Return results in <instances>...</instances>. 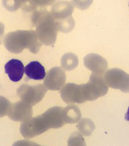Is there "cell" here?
I'll return each instance as SVG.
<instances>
[{"instance_id": "6da1fadb", "label": "cell", "mask_w": 129, "mask_h": 146, "mask_svg": "<svg viewBox=\"0 0 129 146\" xmlns=\"http://www.w3.org/2000/svg\"><path fill=\"white\" fill-rule=\"evenodd\" d=\"M62 110L63 108H53L40 116L25 119L20 126L21 135L25 138H31L51 127H61L65 119Z\"/></svg>"}, {"instance_id": "7a4b0ae2", "label": "cell", "mask_w": 129, "mask_h": 146, "mask_svg": "<svg viewBox=\"0 0 129 146\" xmlns=\"http://www.w3.org/2000/svg\"><path fill=\"white\" fill-rule=\"evenodd\" d=\"M32 41V31H16L9 33L5 36L3 43L9 52L18 54L25 47H30Z\"/></svg>"}, {"instance_id": "3957f363", "label": "cell", "mask_w": 129, "mask_h": 146, "mask_svg": "<svg viewBox=\"0 0 129 146\" xmlns=\"http://www.w3.org/2000/svg\"><path fill=\"white\" fill-rule=\"evenodd\" d=\"M61 98L67 103H83L88 99L86 86L68 84L62 89Z\"/></svg>"}, {"instance_id": "277c9868", "label": "cell", "mask_w": 129, "mask_h": 146, "mask_svg": "<svg viewBox=\"0 0 129 146\" xmlns=\"http://www.w3.org/2000/svg\"><path fill=\"white\" fill-rule=\"evenodd\" d=\"M31 108L28 104L23 102H19L11 105L9 110L8 117L16 121H22L28 119L31 116Z\"/></svg>"}, {"instance_id": "5b68a950", "label": "cell", "mask_w": 129, "mask_h": 146, "mask_svg": "<svg viewBox=\"0 0 129 146\" xmlns=\"http://www.w3.org/2000/svg\"><path fill=\"white\" fill-rule=\"evenodd\" d=\"M5 72L11 81L17 82L22 79L25 68L20 60L12 59L5 65Z\"/></svg>"}, {"instance_id": "8992f818", "label": "cell", "mask_w": 129, "mask_h": 146, "mask_svg": "<svg viewBox=\"0 0 129 146\" xmlns=\"http://www.w3.org/2000/svg\"><path fill=\"white\" fill-rule=\"evenodd\" d=\"M27 78L33 80H42L45 77V68L40 63L36 61L31 62L25 68Z\"/></svg>"}, {"instance_id": "52a82bcc", "label": "cell", "mask_w": 129, "mask_h": 146, "mask_svg": "<svg viewBox=\"0 0 129 146\" xmlns=\"http://www.w3.org/2000/svg\"><path fill=\"white\" fill-rule=\"evenodd\" d=\"M11 105V103L6 98L0 96V117H2L8 113Z\"/></svg>"}, {"instance_id": "ba28073f", "label": "cell", "mask_w": 129, "mask_h": 146, "mask_svg": "<svg viewBox=\"0 0 129 146\" xmlns=\"http://www.w3.org/2000/svg\"><path fill=\"white\" fill-rule=\"evenodd\" d=\"M3 34H4V25L3 23L0 22V44L1 43V40L3 37Z\"/></svg>"}, {"instance_id": "9c48e42d", "label": "cell", "mask_w": 129, "mask_h": 146, "mask_svg": "<svg viewBox=\"0 0 129 146\" xmlns=\"http://www.w3.org/2000/svg\"><path fill=\"white\" fill-rule=\"evenodd\" d=\"M124 119L126 120V121H129V107L128 108V110H127V112L125 114V116H124Z\"/></svg>"}]
</instances>
